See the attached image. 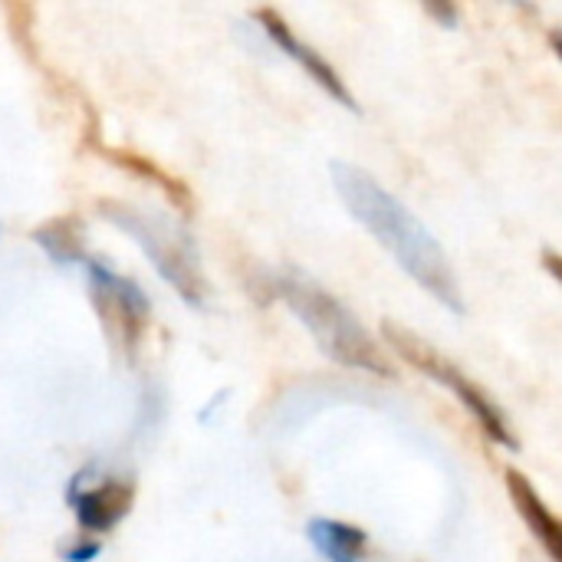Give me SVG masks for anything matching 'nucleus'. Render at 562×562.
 Wrapping results in <instances>:
<instances>
[{
    "instance_id": "1a4fd4ad",
    "label": "nucleus",
    "mask_w": 562,
    "mask_h": 562,
    "mask_svg": "<svg viewBox=\"0 0 562 562\" xmlns=\"http://www.w3.org/2000/svg\"><path fill=\"white\" fill-rule=\"evenodd\" d=\"M310 543L316 547V553L326 562H362L366 560V533L352 524H339V520H326L316 517L306 527Z\"/></svg>"
},
{
    "instance_id": "2eb2a0df",
    "label": "nucleus",
    "mask_w": 562,
    "mask_h": 562,
    "mask_svg": "<svg viewBox=\"0 0 562 562\" xmlns=\"http://www.w3.org/2000/svg\"><path fill=\"white\" fill-rule=\"evenodd\" d=\"M550 43H553V49H557V56L562 59V30H557L553 36H550Z\"/></svg>"
},
{
    "instance_id": "9d476101",
    "label": "nucleus",
    "mask_w": 562,
    "mask_h": 562,
    "mask_svg": "<svg viewBox=\"0 0 562 562\" xmlns=\"http://www.w3.org/2000/svg\"><path fill=\"white\" fill-rule=\"evenodd\" d=\"M33 240L46 250V257L59 267L79 263L82 260V231L72 217H56L46 221L33 231Z\"/></svg>"
},
{
    "instance_id": "423d86ee",
    "label": "nucleus",
    "mask_w": 562,
    "mask_h": 562,
    "mask_svg": "<svg viewBox=\"0 0 562 562\" xmlns=\"http://www.w3.org/2000/svg\"><path fill=\"white\" fill-rule=\"evenodd\" d=\"M86 267H89V280H92V290H95V300H99L102 313H115L125 336L138 339V329L151 316V303H148L145 290L135 280L109 270L99 260H86Z\"/></svg>"
},
{
    "instance_id": "f257e3e1",
    "label": "nucleus",
    "mask_w": 562,
    "mask_h": 562,
    "mask_svg": "<svg viewBox=\"0 0 562 562\" xmlns=\"http://www.w3.org/2000/svg\"><path fill=\"white\" fill-rule=\"evenodd\" d=\"M333 181L352 217L395 257V263L425 290L431 293L445 310L464 313L461 283L454 277V267L438 244V237L395 198L389 194L372 175H366L356 165L336 161Z\"/></svg>"
},
{
    "instance_id": "0eeeda50",
    "label": "nucleus",
    "mask_w": 562,
    "mask_h": 562,
    "mask_svg": "<svg viewBox=\"0 0 562 562\" xmlns=\"http://www.w3.org/2000/svg\"><path fill=\"white\" fill-rule=\"evenodd\" d=\"M132 504H135V491L122 481H105L92 491L69 494L76 524L92 533H109L115 524H122L128 517Z\"/></svg>"
},
{
    "instance_id": "4468645a",
    "label": "nucleus",
    "mask_w": 562,
    "mask_h": 562,
    "mask_svg": "<svg viewBox=\"0 0 562 562\" xmlns=\"http://www.w3.org/2000/svg\"><path fill=\"white\" fill-rule=\"evenodd\" d=\"M543 267H547V273H550V277H553V280H557V283L562 286V257L560 254L547 250V254H543Z\"/></svg>"
},
{
    "instance_id": "f03ea898",
    "label": "nucleus",
    "mask_w": 562,
    "mask_h": 562,
    "mask_svg": "<svg viewBox=\"0 0 562 562\" xmlns=\"http://www.w3.org/2000/svg\"><path fill=\"white\" fill-rule=\"evenodd\" d=\"M273 290L286 300V306L313 333V339L333 362L372 375H395V369L382 356L379 342L366 333V326L319 283H313L300 270H286L273 280Z\"/></svg>"
},
{
    "instance_id": "ddd939ff",
    "label": "nucleus",
    "mask_w": 562,
    "mask_h": 562,
    "mask_svg": "<svg viewBox=\"0 0 562 562\" xmlns=\"http://www.w3.org/2000/svg\"><path fill=\"white\" fill-rule=\"evenodd\" d=\"M428 13L438 16L445 26H458V10L451 3H428Z\"/></svg>"
},
{
    "instance_id": "39448f33",
    "label": "nucleus",
    "mask_w": 562,
    "mask_h": 562,
    "mask_svg": "<svg viewBox=\"0 0 562 562\" xmlns=\"http://www.w3.org/2000/svg\"><path fill=\"white\" fill-rule=\"evenodd\" d=\"M257 23L267 30V36H270L290 59H296V63L306 69V76H310L316 86H323V89H326L339 105H346L349 112H359V102H356V95L349 92V86L339 79V72L323 59V53H316L310 43H303L277 10H257Z\"/></svg>"
},
{
    "instance_id": "6e6552de",
    "label": "nucleus",
    "mask_w": 562,
    "mask_h": 562,
    "mask_svg": "<svg viewBox=\"0 0 562 562\" xmlns=\"http://www.w3.org/2000/svg\"><path fill=\"white\" fill-rule=\"evenodd\" d=\"M507 494H510L520 520L533 533V540L543 547V553L553 562H562V520L543 504L537 487L520 471H507Z\"/></svg>"
},
{
    "instance_id": "9b49d317",
    "label": "nucleus",
    "mask_w": 562,
    "mask_h": 562,
    "mask_svg": "<svg viewBox=\"0 0 562 562\" xmlns=\"http://www.w3.org/2000/svg\"><path fill=\"white\" fill-rule=\"evenodd\" d=\"M115 165H122L125 171H132V175H138V178H148V181H155L165 194H168V201L175 204V207H181V211H191V191L178 181V178H171L168 171H161L158 165H151L148 158H142V155H135V151H115V148H109L105 151Z\"/></svg>"
},
{
    "instance_id": "f8f14e48",
    "label": "nucleus",
    "mask_w": 562,
    "mask_h": 562,
    "mask_svg": "<svg viewBox=\"0 0 562 562\" xmlns=\"http://www.w3.org/2000/svg\"><path fill=\"white\" fill-rule=\"evenodd\" d=\"M99 553H102L99 543H76L63 550V562H92L99 560Z\"/></svg>"
},
{
    "instance_id": "20e7f679",
    "label": "nucleus",
    "mask_w": 562,
    "mask_h": 562,
    "mask_svg": "<svg viewBox=\"0 0 562 562\" xmlns=\"http://www.w3.org/2000/svg\"><path fill=\"white\" fill-rule=\"evenodd\" d=\"M382 339H385L408 366H415L422 375H428V379L441 382L445 389H451L454 398L471 412V418L481 425V431H484L491 441H497V445L507 448V451H517V435L510 431L507 415H504V412L494 405V398H491L477 382H471L451 359H445V356H441L438 349H431L422 336H415L412 329H405V326H398V323H392V319L382 323Z\"/></svg>"
},
{
    "instance_id": "7ed1b4c3",
    "label": "nucleus",
    "mask_w": 562,
    "mask_h": 562,
    "mask_svg": "<svg viewBox=\"0 0 562 562\" xmlns=\"http://www.w3.org/2000/svg\"><path fill=\"white\" fill-rule=\"evenodd\" d=\"M99 214L109 224H115L119 231H125L145 250V257L151 260L158 277L165 283H171L184 303L204 306L207 283L201 273V257H198L194 240L181 227L158 221V217H148V214L135 211L122 201H99Z\"/></svg>"
}]
</instances>
